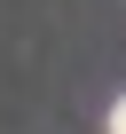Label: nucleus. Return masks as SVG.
Listing matches in <instances>:
<instances>
[{"mask_svg":"<svg viewBox=\"0 0 126 134\" xmlns=\"http://www.w3.org/2000/svg\"><path fill=\"white\" fill-rule=\"evenodd\" d=\"M110 134H126V95H118V103H110Z\"/></svg>","mask_w":126,"mask_h":134,"instance_id":"nucleus-1","label":"nucleus"}]
</instances>
